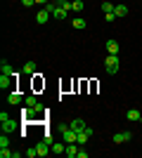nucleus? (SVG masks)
I'll use <instances>...</instances> for the list:
<instances>
[{"label": "nucleus", "instance_id": "obj_1", "mask_svg": "<svg viewBox=\"0 0 142 158\" xmlns=\"http://www.w3.org/2000/svg\"><path fill=\"white\" fill-rule=\"evenodd\" d=\"M104 69H107L109 76H116L118 73V54H107L104 57Z\"/></svg>", "mask_w": 142, "mask_h": 158}, {"label": "nucleus", "instance_id": "obj_2", "mask_svg": "<svg viewBox=\"0 0 142 158\" xmlns=\"http://www.w3.org/2000/svg\"><path fill=\"white\" fill-rule=\"evenodd\" d=\"M111 139H114V144H126V142H130V139H133V132L121 130V132H116Z\"/></svg>", "mask_w": 142, "mask_h": 158}, {"label": "nucleus", "instance_id": "obj_3", "mask_svg": "<svg viewBox=\"0 0 142 158\" xmlns=\"http://www.w3.org/2000/svg\"><path fill=\"white\" fill-rule=\"evenodd\" d=\"M7 102L12 106H19L21 102H24V94L19 92V90H10V94H7Z\"/></svg>", "mask_w": 142, "mask_h": 158}, {"label": "nucleus", "instance_id": "obj_4", "mask_svg": "<svg viewBox=\"0 0 142 158\" xmlns=\"http://www.w3.org/2000/svg\"><path fill=\"white\" fill-rule=\"evenodd\" d=\"M17 76H19V73H14V76H5V73H2V76H0V87H2V90H12Z\"/></svg>", "mask_w": 142, "mask_h": 158}, {"label": "nucleus", "instance_id": "obj_5", "mask_svg": "<svg viewBox=\"0 0 142 158\" xmlns=\"http://www.w3.org/2000/svg\"><path fill=\"white\" fill-rule=\"evenodd\" d=\"M36 149H38V156H41V158H45V156H50V153H52V146L47 144L45 139H43V142H38V144H36Z\"/></svg>", "mask_w": 142, "mask_h": 158}, {"label": "nucleus", "instance_id": "obj_6", "mask_svg": "<svg viewBox=\"0 0 142 158\" xmlns=\"http://www.w3.org/2000/svg\"><path fill=\"white\" fill-rule=\"evenodd\" d=\"M50 17H52V14H50V10H47V7H43L41 12L36 14V21H38V24L43 26V24H47V21H50Z\"/></svg>", "mask_w": 142, "mask_h": 158}, {"label": "nucleus", "instance_id": "obj_7", "mask_svg": "<svg viewBox=\"0 0 142 158\" xmlns=\"http://www.w3.org/2000/svg\"><path fill=\"white\" fill-rule=\"evenodd\" d=\"M78 149H81V144H78V142L67 144V156H69V158H78Z\"/></svg>", "mask_w": 142, "mask_h": 158}, {"label": "nucleus", "instance_id": "obj_8", "mask_svg": "<svg viewBox=\"0 0 142 158\" xmlns=\"http://www.w3.org/2000/svg\"><path fill=\"white\" fill-rule=\"evenodd\" d=\"M17 127H19V123H17V120H12V118L2 120V132H14Z\"/></svg>", "mask_w": 142, "mask_h": 158}, {"label": "nucleus", "instance_id": "obj_9", "mask_svg": "<svg viewBox=\"0 0 142 158\" xmlns=\"http://www.w3.org/2000/svg\"><path fill=\"white\" fill-rule=\"evenodd\" d=\"M69 127H71V130H76V132H81V130H85L88 125H85V120H83V118H74L71 123H69Z\"/></svg>", "mask_w": 142, "mask_h": 158}, {"label": "nucleus", "instance_id": "obj_10", "mask_svg": "<svg viewBox=\"0 0 142 158\" xmlns=\"http://www.w3.org/2000/svg\"><path fill=\"white\" fill-rule=\"evenodd\" d=\"M126 118L133 120V123H140V120H142V113L137 111V109H130V111H126Z\"/></svg>", "mask_w": 142, "mask_h": 158}, {"label": "nucleus", "instance_id": "obj_11", "mask_svg": "<svg viewBox=\"0 0 142 158\" xmlns=\"http://www.w3.org/2000/svg\"><path fill=\"white\" fill-rule=\"evenodd\" d=\"M21 76H36V61H26V64H24Z\"/></svg>", "mask_w": 142, "mask_h": 158}, {"label": "nucleus", "instance_id": "obj_12", "mask_svg": "<svg viewBox=\"0 0 142 158\" xmlns=\"http://www.w3.org/2000/svg\"><path fill=\"white\" fill-rule=\"evenodd\" d=\"M52 153H67V142H52Z\"/></svg>", "mask_w": 142, "mask_h": 158}, {"label": "nucleus", "instance_id": "obj_13", "mask_svg": "<svg viewBox=\"0 0 142 158\" xmlns=\"http://www.w3.org/2000/svg\"><path fill=\"white\" fill-rule=\"evenodd\" d=\"M107 52L109 54H118V43H116V40H107Z\"/></svg>", "mask_w": 142, "mask_h": 158}, {"label": "nucleus", "instance_id": "obj_14", "mask_svg": "<svg viewBox=\"0 0 142 158\" xmlns=\"http://www.w3.org/2000/svg\"><path fill=\"white\" fill-rule=\"evenodd\" d=\"M88 139H90V135H88V132H85V130H81V132H78V135H76V142H78V144H88Z\"/></svg>", "mask_w": 142, "mask_h": 158}, {"label": "nucleus", "instance_id": "obj_15", "mask_svg": "<svg viewBox=\"0 0 142 158\" xmlns=\"http://www.w3.org/2000/svg\"><path fill=\"white\" fill-rule=\"evenodd\" d=\"M0 73H5V76H14L17 71H14V69L7 64V61H2V64H0Z\"/></svg>", "mask_w": 142, "mask_h": 158}, {"label": "nucleus", "instance_id": "obj_16", "mask_svg": "<svg viewBox=\"0 0 142 158\" xmlns=\"http://www.w3.org/2000/svg\"><path fill=\"white\" fill-rule=\"evenodd\" d=\"M114 14L116 17H126V14H128V7L126 5H114Z\"/></svg>", "mask_w": 142, "mask_h": 158}, {"label": "nucleus", "instance_id": "obj_17", "mask_svg": "<svg viewBox=\"0 0 142 158\" xmlns=\"http://www.w3.org/2000/svg\"><path fill=\"white\" fill-rule=\"evenodd\" d=\"M24 104H26V106H33V109H36V106L41 104V102L36 99V94H26V99H24Z\"/></svg>", "mask_w": 142, "mask_h": 158}, {"label": "nucleus", "instance_id": "obj_18", "mask_svg": "<svg viewBox=\"0 0 142 158\" xmlns=\"http://www.w3.org/2000/svg\"><path fill=\"white\" fill-rule=\"evenodd\" d=\"M71 26H74V28H81V31H83V28L88 26V24H85V19H81V17H78V19L71 21Z\"/></svg>", "mask_w": 142, "mask_h": 158}, {"label": "nucleus", "instance_id": "obj_19", "mask_svg": "<svg viewBox=\"0 0 142 158\" xmlns=\"http://www.w3.org/2000/svg\"><path fill=\"white\" fill-rule=\"evenodd\" d=\"M43 85H45V83L41 80V73H36V76H33V87H36V90H41Z\"/></svg>", "mask_w": 142, "mask_h": 158}, {"label": "nucleus", "instance_id": "obj_20", "mask_svg": "<svg viewBox=\"0 0 142 158\" xmlns=\"http://www.w3.org/2000/svg\"><path fill=\"white\" fill-rule=\"evenodd\" d=\"M5 146H10V137H7V132H5V135H0V149H5Z\"/></svg>", "mask_w": 142, "mask_h": 158}, {"label": "nucleus", "instance_id": "obj_21", "mask_svg": "<svg viewBox=\"0 0 142 158\" xmlns=\"http://www.w3.org/2000/svg\"><path fill=\"white\" fill-rule=\"evenodd\" d=\"M102 12H114V2H102Z\"/></svg>", "mask_w": 142, "mask_h": 158}, {"label": "nucleus", "instance_id": "obj_22", "mask_svg": "<svg viewBox=\"0 0 142 158\" xmlns=\"http://www.w3.org/2000/svg\"><path fill=\"white\" fill-rule=\"evenodd\" d=\"M24 156H26V158H36V156H38V149H36V146H33V149H26Z\"/></svg>", "mask_w": 142, "mask_h": 158}, {"label": "nucleus", "instance_id": "obj_23", "mask_svg": "<svg viewBox=\"0 0 142 158\" xmlns=\"http://www.w3.org/2000/svg\"><path fill=\"white\" fill-rule=\"evenodd\" d=\"M83 7H85V2H83V0H74V12H81Z\"/></svg>", "mask_w": 142, "mask_h": 158}, {"label": "nucleus", "instance_id": "obj_24", "mask_svg": "<svg viewBox=\"0 0 142 158\" xmlns=\"http://www.w3.org/2000/svg\"><path fill=\"white\" fill-rule=\"evenodd\" d=\"M0 158H12V151H10V146L0 149Z\"/></svg>", "mask_w": 142, "mask_h": 158}, {"label": "nucleus", "instance_id": "obj_25", "mask_svg": "<svg viewBox=\"0 0 142 158\" xmlns=\"http://www.w3.org/2000/svg\"><path fill=\"white\" fill-rule=\"evenodd\" d=\"M104 19H107V21H116V19H118V17H116L114 12H107V14H104Z\"/></svg>", "mask_w": 142, "mask_h": 158}, {"label": "nucleus", "instance_id": "obj_26", "mask_svg": "<svg viewBox=\"0 0 142 158\" xmlns=\"http://www.w3.org/2000/svg\"><path fill=\"white\" fill-rule=\"evenodd\" d=\"M21 5H24V7H33L36 0H21Z\"/></svg>", "mask_w": 142, "mask_h": 158}, {"label": "nucleus", "instance_id": "obj_27", "mask_svg": "<svg viewBox=\"0 0 142 158\" xmlns=\"http://www.w3.org/2000/svg\"><path fill=\"white\" fill-rule=\"evenodd\" d=\"M78 158H88V151H83V146L78 149Z\"/></svg>", "mask_w": 142, "mask_h": 158}, {"label": "nucleus", "instance_id": "obj_28", "mask_svg": "<svg viewBox=\"0 0 142 158\" xmlns=\"http://www.w3.org/2000/svg\"><path fill=\"white\" fill-rule=\"evenodd\" d=\"M36 2H38V5H43V7H45L47 2H50V0H36Z\"/></svg>", "mask_w": 142, "mask_h": 158}, {"label": "nucleus", "instance_id": "obj_29", "mask_svg": "<svg viewBox=\"0 0 142 158\" xmlns=\"http://www.w3.org/2000/svg\"><path fill=\"white\" fill-rule=\"evenodd\" d=\"M57 2H59V0H57Z\"/></svg>", "mask_w": 142, "mask_h": 158}]
</instances>
